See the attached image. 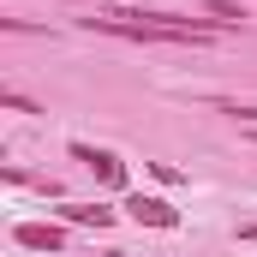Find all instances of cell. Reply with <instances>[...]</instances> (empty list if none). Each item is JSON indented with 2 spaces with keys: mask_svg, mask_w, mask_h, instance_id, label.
<instances>
[{
  "mask_svg": "<svg viewBox=\"0 0 257 257\" xmlns=\"http://www.w3.org/2000/svg\"><path fill=\"white\" fill-rule=\"evenodd\" d=\"M108 257H126V251H108Z\"/></svg>",
  "mask_w": 257,
  "mask_h": 257,
  "instance_id": "obj_8",
  "label": "cell"
},
{
  "mask_svg": "<svg viewBox=\"0 0 257 257\" xmlns=\"http://www.w3.org/2000/svg\"><path fill=\"white\" fill-rule=\"evenodd\" d=\"M209 12L215 18H245V6H233V0H209Z\"/></svg>",
  "mask_w": 257,
  "mask_h": 257,
  "instance_id": "obj_6",
  "label": "cell"
},
{
  "mask_svg": "<svg viewBox=\"0 0 257 257\" xmlns=\"http://www.w3.org/2000/svg\"><path fill=\"white\" fill-rule=\"evenodd\" d=\"M60 215L78 221V227H108V221H114V209H102V203H66Z\"/></svg>",
  "mask_w": 257,
  "mask_h": 257,
  "instance_id": "obj_5",
  "label": "cell"
},
{
  "mask_svg": "<svg viewBox=\"0 0 257 257\" xmlns=\"http://www.w3.org/2000/svg\"><path fill=\"white\" fill-rule=\"evenodd\" d=\"M132 221H144V227H180V209L174 203H162V197H126Z\"/></svg>",
  "mask_w": 257,
  "mask_h": 257,
  "instance_id": "obj_3",
  "label": "cell"
},
{
  "mask_svg": "<svg viewBox=\"0 0 257 257\" xmlns=\"http://www.w3.org/2000/svg\"><path fill=\"white\" fill-rule=\"evenodd\" d=\"M239 239H257V227H239Z\"/></svg>",
  "mask_w": 257,
  "mask_h": 257,
  "instance_id": "obj_7",
  "label": "cell"
},
{
  "mask_svg": "<svg viewBox=\"0 0 257 257\" xmlns=\"http://www.w3.org/2000/svg\"><path fill=\"white\" fill-rule=\"evenodd\" d=\"M18 245H30V251H60L66 233H60V227H48V221H24V227H18Z\"/></svg>",
  "mask_w": 257,
  "mask_h": 257,
  "instance_id": "obj_4",
  "label": "cell"
},
{
  "mask_svg": "<svg viewBox=\"0 0 257 257\" xmlns=\"http://www.w3.org/2000/svg\"><path fill=\"white\" fill-rule=\"evenodd\" d=\"M90 30H114V36H132V42H209L215 24L203 18H174V12H132L126 18H90Z\"/></svg>",
  "mask_w": 257,
  "mask_h": 257,
  "instance_id": "obj_1",
  "label": "cell"
},
{
  "mask_svg": "<svg viewBox=\"0 0 257 257\" xmlns=\"http://www.w3.org/2000/svg\"><path fill=\"white\" fill-rule=\"evenodd\" d=\"M72 156H78V162H84V168H90V174H96L102 186H120V180H126L120 156H108V150H90V144H72Z\"/></svg>",
  "mask_w": 257,
  "mask_h": 257,
  "instance_id": "obj_2",
  "label": "cell"
}]
</instances>
